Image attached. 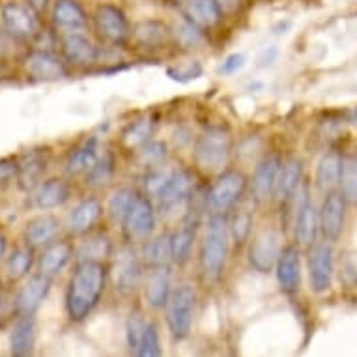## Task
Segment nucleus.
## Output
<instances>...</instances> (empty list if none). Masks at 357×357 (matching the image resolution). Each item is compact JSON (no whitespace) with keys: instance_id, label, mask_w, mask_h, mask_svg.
Instances as JSON below:
<instances>
[{"instance_id":"33","label":"nucleus","mask_w":357,"mask_h":357,"mask_svg":"<svg viewBox=\"0 0 357 357\" xmlns=\"http://www.w3.org/2000/svg\"><path fill=\"white\" fill-rule=\"evenodd\" d=\"M255 202L249 199L247 204H238L234 210L229 213V230L230 240L234 247L241 249L245 247L251 240L252 232H255Z\"/></svg>"},{"instance_id":"12","label":"nucleus","mask_w":357,"mask_h":357,"mask_svg":"<svg viewBox=\"0 0 357 357\" xmlns=\"http://www.w3.org/2000/svg\"><path fill=\"white\" fill-rule=\"evenodd\" d=\"M307 271H309L310 292L326 294L331 290L335 275L333 243L318 241L307 251Z\"/></svg>"},{"instance_id":"25","label":"nucleus","mask_w":357,"mask_h":357,"mask_svg":"<svg viewBox=\"0 0 357 357\" xmlns=\"http://www.w3.org/2000/svg\"><path fill=\"white\" fill-rule=\"evenodd\" d=\"M75 243L70 238H60V240L51 241L49 245L41 249L40 257H38V271L43 275L56 279L62 275V271L71 264L75 258Z\"/></svg>"},{"instance_id":"45","label":"nucleus","mask_w":357,"mask_h":357,"mask_svg":"<svg viewBox=\"0 0 357 357\" xmlns=\"http://www.w3.org/2000/svg\"><path fill=\"white\" fill-rule=\"evenodd\" d=\"M163 354V348H161V333H159L158 324L148 320L146 329L142 333L141 344H139V350H137V356L139 357H159Z\"/></svg>"},{"instance_id":"18","label":"nucleus","mask_w":357,"mask_h":357,"mask_svg":"<svg viewBox=\"0 0 357 357\" xmlns=\"http://www.w3.org/2000/svg\"><path fill=\"white\" fill-rule=\"evenodd\" d=\"M53 288V279L43 273H34L24 279L13 298V312L17 317H36Z\"/></svg>"},{"instance_id":"43","label":"nucleus","mask_w":357,"mask_h":357,"mask_svg":"<svg viewBox=\"0 0 357 357\" xmlns=\"http://www.w3.org/2000/svg\"><path fill=\"white\" fill-rule=\"evenodd\" d=\"M339 191L348 206H357V155H344Z\"/></svg>"},{"instance_id":"47","label":"nucleus","mask_w":357,"mask_h":357,"mask_svg":"<svg viewBox=\"0 0 357 357\" xmlns=\"http://www.w3.org/2000/svg\"><path fill=\"white\" fill-rule=\"evenodd\" d=\"M170 172H172V169H169L167 165H161V167H158V169L146 170V174H144V178H142V188H144V193H146L148 197L155 199V197L159 195V191L163 189L165 182L169 180Z\"/></svg>"},{"instance_id":"40","label":"nucleus","mask_w":357,"mask_h":357,"mask_svg":"<svg viewBox=\"0 0 357 357\" xmlns=\"http://www.w3.org/2000/svg\"><path fill=\"white\" fill-rule=\"evenodd\" d=\"M137 195H139V191L135 188H129V185H122V188L112 191L105 204V215L114 227H122L123 219L135 202Z\"/></svg>"},{"instance_id":"11","label":"nucleus","mask_w":357,"mask_h":357,"mask_svg":"<svg viewBox=\"0 0 357 357\" xmlns=\"http://www.w3.org/2000/svg\"><path fill=\"white\" fill-rule=\"evenodd\" d=\"M282 158L281 153L268 152L258 159L249 178V199L257 206L268 204L273 199V189H275L277 176L281 170Z\"/></svg>"},{"instance_id":"49","label":"nucleus","mask_w":357,"mask_h":357,"mask_svg":"<svg viewBox=\"0 0 357 357\" xmlns=\"http://www.w3.org/2000/svg\"><path fill=\"white\" fill-rule=\"evenodd\" d=\"M19 159L13 155L0 158V185H8L17 178Z\"/></svg>"},{"instance_id":"21","label":"nucleus","mask_w":357,"mask_h":357,"mask_svg":"<svg viewBox=\"0 0 357 357\" xmlns=\"http://www.w3.org/2000/svg\"><path fill=\"white\" fill-rule=\"evenodd\" d=\"M273 271H275L277 284L282 294H287V296L298 294L299 287H301V247L296 243L282 245V251Z\"/></svg>"},{"instance_id":"34","label":"nucleus","mask_w":357,"mask_h":357,"mask_svg":"<svg viewBox=\"0 0 357 357\" xmlns=\"http://www.w3.org/2000/svg\"><path fill=\"white\" fill-rule=\"evenodd\" d=\"M118 170V158L112 150H103L100 158L96 159L94 165L82 174L84 188L88 189H103L114 180Z\"/></svg>"},{"instance_id":"54","label":"nucleus","mask_w":357,"mask_h":357,"mask_svg":"<svg viewBox=\"0 0 357 357\" xmlns=\"http://www.w3.org/2000/svg\"><path fill=\"white\" fill-rule=\"evenodd\" d=\"M217 2H219V6H221L222 13L236 12V10H238L241 4V0H217Z\"/></svg>"},{"instance_id":"7","label":"nucleus","mask_w":357,"mask_h":357,"mask_svg":"<svg viewBox=\"0 0 357 357\" xmlns=\"http://www.w3.org/2000/svg\"><path fill=\"white\" fill-rule=\"evenodd\" d=\"M195 309H197V290L193 284L183 282L172 288L163 310L170 337L178 342L188 339L193 331Z\"/></svg>"},{"instance_id":"31","label":"nucleus","mask_w":357,"mask_h":357,"mask_svg":"<svg viewBox=\"0 0 357 357\" xmlns=\"http://www.w3.org/2000/svg\"><path fill=\"white\" fill-rule=\"evenodd\" d=\"M342 161H344V153L340 152L339 148H329L328 152H324L322 158L318 159L317 170H314V185L318 191L326 195L329 191L339 189Z\"/></svg>"},{"instance_id":"13","label":"nucleus","mask_w":357,"mask_h":357,"mask_svg":"<svg viewBox=\"0 0 357 357\" xmlns=\"http://www.w3.org/2000/svg\"><path fill=\"white\" fill-rule=\"evenodd\" d=\"M23 68L26 75L34 81L53 82L66 79L70 75V66L66 64L62 54L54 53L51 49L36 47L23 56Z\"/></svg>"},{"instance_id":"17","label":"nucleus","mask_w":357,"mask_h":357,"mask_svg":"<svg viewBox=\"0 0 357 357\" xmlns=\"http://www.w3.org/2000/svg\"><path fill=\"white\" fill-rule=\"evenodd\" d=\"M0 19L8 34L19 41H36L41 32L38 13L29 4L6 2L0 10Z\"/></svg>"},{"instance_id":"2","label":"nucleus","mask_w":357,"mask_h":357,"mask_svg":"<svg viewBox=\"0 0 357 357\" xmlns=\"http://www.w3.org/2000/svg\"><path fill=\"white\" fill-rule=\"evenodd\" d=\"M229 215L210 213L204 225V232L199 245V275L200 281L213 287L221 281L230 255Z\"/></svg>"},{"instance_id":"1","label":"nucleus","mask_w":357,"mask_h":357,"mask_svg":"<svg viewBox=\"0 0 357 357\" xmlns=\"http://www.w3.org/2000/svg\"><path fill=\"white\" fill-rule=\"evenodd\" d=\"M109 262H77L64 296L66 317L82 324L92 317L109 287Z\"/></svg>"},{"instance_id":"29","label":"nucleus","mask_w":357,"mask_h":357,"mask_svg":"<svg viewBox=\"0 0 357 357\" xmlns=\"http://www.w3.org/2000/svg\"><path fill=\"white\" fill-rule=\"evenodd\" d=\"M101 153V142L96 135L84 137L81 142H77L75 146L71 148L64 161V172L70 178L82 176L86 172L94 161L100 158Z\"/></svg>"},{"instance_id":"44","label":"nucleus","mask_w":357,"mask_h":357,"mask_svg":"<svg viewBox=\"0 0 357 357\" xmlns=\"http://www.w3.org/2000/svg\"><path fill=\"white\" fill-rule=\"evenodd\" d=\"M146 317L142 314V310L135 309L129 312L128 320H126V346H128V350L137 356V350H139V344H141L142 333H144V329H146Z\"/></svg>"},{"instance_id":"51","label":"nucleus","mask_w":357,"mask_h":357,"mask_svg":"<svg viewBox=\"0 0 357 357\" xmlns=\"http://www.w3.org/2000/svg\"><path fill=\"white\" fill-rule=\"evenodd\" d=\"M19 40H15L13 36H10L4 30L2 34H0V59H6V56H12L15 53V43Z\"/></svg>"},{"instance_id":"53","label":"nucleus","mask_w":357,"mask_h":357,"mask_svg":"<svg viewBox=\"0 0 357 357\" xmlns=\"http://www.w3.org/2000/svg\"><path fill=\"white\" fill-rule=\"evenodd\" d=\"M26 4H29V6L32 8L36 13H38V15H41V13L47 12L51 0H26Z\"/></svg>"},{"instance_id":"6","label":"nucleus","mask_w":357,"mask_h":357,"mask_svg":"<svg viewBox=\"0 0 357 357\" xmlns=\"http://www.w3.org/2000/svg\"><path fill=\"white\" fill-rule=\"evenodd\" d=\"M195 188H197V180L193 170L172 169L163 189L153 199L159 213L163 217H176L178 213H182V217L185 215L193 204Z\"/></svg>"},{"instance_id":"5","label":"nucleus","mask_w":357,"mask_h":357,"mask_svg":"<svg viewBox=\"0 0 357 357\" xmlns=\"http://www.w3.org/2000/svg\"><path fill=\"white\" fill-rule=\"evenodd\" d=\"M249 191V176L240 169H225L215 174L210 189L206 191V210L210 213L229 215L236 206L243 202Z\"/></svg>"},{"instance_id":"26","label":"nucleus","mask_w":357,"mask_h":357,"mask_svg":"<svg viewBox=\"0 0 357 357\" xmlns=\"http://www.w3.org/2000/svg\"><path fill=\"white\" fill-rule=\"evenodd\" d=\"M294 243L301 247V251H309L317 245L320 238V215L317 204L309 199L292 217Z\"/></svg>"},{"instance_id":"39","label":"nucleus","mask_w":357,"mask_h":357,"mask_svg":"<svg viewBox=\"0 0 357 357\" xmlns=\"http://www.w3.org/2000/svg\"><path fill=\"white\" fill-rule=\"evenodd\" d=\"M185 2V13L191 21L202 26V29H213L222 21V10L217 0H183Z\"/></svg>"},{"instance_id":"10","label":"nucleus","mask_w":357,"mask_h":357,"mask_svg":"<svg viewBox=\"0 0 357 357\" xmlns=\"http://www.w3.org/2000/svg\"><path fill=\"white\" fill-rule=\"evenodd\" d=\"M96 36L109 47H123L131 41V23L122 8L116 4H100L92 15Z\"/></svg>"},{"instance_id":"20","label":"nucleus","mask_w":357,"mask_h":357,"mask_svg":"<svg viewBox=\"0 0 357 357\" xmlns=\"http://www.w3.org/2000/svg\"><path fill=\"white\" fill-rule=\"evenodd\" d=\"M71 197H73L71 183L66 178H59V176L43 180L38 188L29 193L30 208L40 211L59 210L70 202Z\"/></svg>"},{"instance_id":"3","label":"nucleus","mask_w":357,"mask_h":357,"mask_svg":"<svg viewBox=\"0 0 357 357\" xmlns=\"http://www.w3.org/2000/svg\"><path fill=\"white\" fill-rule=\"evenodd\" d=\"M234 150V137L229 126L210 123L206 126L193 142V165L206 176H215L227 169Z\"/></svg>"},{"instance_id":"30","label":"nucleus","mask_w":357,"mask_h":357,"mask_svg":"<svg viewBox=\"0 0 357 357\" xmlns=\"http://www.w3.org/2000/svg\"><path fill=\"white\" fill-rule=\"evenodd\" d=\"M303 172V161L299 158L282 159L281 170H279V176H277L275 189H273V199L271 200L277 202L279 206L287 204L288 199L298 191V188L305 180Z\"/></svg>"},{"instance_id":"42","label":"nucleus","mask_w":357,"mask_h":357,"mask_svg":"<svg viewBox=\"0 0 357 357\" xmlns=\"http://www.w3.org/2000/svg\"><path fill=\"white\" fill-rule=\"evenodd\" d=\"M167 159H169V146H167V142L158 141V139L148 141L146 144H142L133 152V161L137 167L144 169V172L167 165Z\"/></svg>"},{"instance_id":"27","label":"nucleus","mask_w":357,"mask_h":357,"mask_svg":"<svg viewBox=\"0 0 357 357\" xmlns=\"http://www.w3.org/2000/svg\"><path fill=\"white\" fill-rule=\"evenodd\" d=\"M64 229V222L60 221L54 213L43 211L40 215L32 217L24 225V243L34 249H43L51 241L59 240L60 230Z\"/></svg>"},{"instance_id":"8","label":"nucleus","mask_w":357,"mask_h":357,"mask_svg":"<svg viewBox=\"0 0 357 357\" xmlns=\"http://www.w3.org/2000/svg\"><path fill=\"white\" fill-rule=\"evenodd\" d=\"M282 251V230L266 225L257 232H252L247 243V262L249 268L257 273L268 275L275 270V264Z\"/></svg>"},{"instance_id":"14","label":"nucleus","mask_w":357,"mask_h":357,"mask_svg":"<svg viewBox=\"0 0 357 357\" xmlns=\"http://www.w3.org/2000/svg\"><path fill=\"white\" fill-rule=\"evenodd\" d=\"M200 215L199 211L189 210L185 215L180 219L174 229L169 232L170 240V257H172V266L174 268H183L193 257L195 243L199 240Z\"/></svg>"},{"instance_id":"28","label":"nucleus","mask_w":357,"mask_h":357,"mask_svg":"<svg viewBox=\"0 0 357 357\" xmlns=\"http://www.w3.org/2000/svg\"><path fill=\"white\" fill-rule=\"evenodd\" d=\"M51 21L60 34H70V32H82L88 26L90 17L79 0H54Z\"/></svg>"},{"instance_id":"22","label":"nucleus","mask_w":357,"mask_h":357,"mask_svg":"<svg viewBox=\"0 0 357 357\" xmlns=\"http://www.w3.org/2000/svg\"><path fill=\"white\" fill-rule=\"evenodd\" d=\"M17 170V188L24 193H30L43 182V176L49 167V152L45 148H30L19 155Z\"/></svg>"},{"instance_id":"35","label":"nucleus","mask_w":357,"mask_h":357,"mask_svg":"<svg viewBox=\"0 0 357 357\" xmlns=\"http://www.w3.org/2000/svg\"><path fill=\"white\" fill-rule=\"evenodd\" d=\"M36 348L34 317H17L10 331V354L13 357H29Z\"/></svg>"},{"instance_id":"55","label":"nucleus","mask_w":357,"mask_h":357,"mask_svg":"<svg viewBox=\"0 0 357 357\" xmlns=\"http://www.w3.org/2000/svg\"><path fill=\"white\" fill-rule=\"evenodd\" d=\"M6 251H8V236L0 230V260L6 257Z\"/></svg>"},{"instance_id":"9","label":"nucleus","mask_w":357,"mask_h":357,"mask_svg":"<svg viewBox=\"0 0 357 357\" xmlns=\"http://www.w3.org/2000/svg\"><path fill=\"white\" fill-rule=\"evenodd\" d=\"M120 229L126 243L131 245H142L144 241L150 240L158 229V206L152 197L139 191Z\"/></svg>"},{"instance_id":"23","label":"nucleus","mask_w":357,"mask_h":357,"mask_svg":"<svg viewBox=\"0 0 357 357\" xmlns=\"http://www.w3.org/2000/svg\"><path fill=\"white\" fill-rule=\"evenodd\" d=\"M172 268L174 266H158L146 268L144 281H142V294L144 301L152 310H163L172 292Z\"/></svg>"},{"instance_id":"48","label":"nucleus","mask_w":357,"mask_h":357,"mask_svg":"<svg viewBox=\"0 0 357 357\" xmlns=\"http://www.w3.org/2000/svg\"><path fill=\"white\" fill-rule=\"evenodd\" d=\"M340 281L346 287H357V255H344L340 258Z\"/></svg>"},{"instance_id":"41","label":"nucleus","mask_w":357,"mask_h":357,"mask_svg":"<svg viewBox=\"0 0 357 357\" xmlns=\"http://www.w3.org/2000/svg\"><path fill=\"white\" fill-rule=\"evenodd\" d=\"M141 255H142V260H144V266H146V268L172 266L169 232H167V234L152 236L150 240L144 241V243H142Z\"/></svg>"},{"instance_id":"37","label":"nucleus","mask_w":357,"mask_h":357,"mask_svg":"<svg viewBox=\"0 0 357 357\" xmlns=\"http://www.w3.org/2000/svg\"><path fill=\"white\" fill-rule=\"evenodd\" d=\"M36 260V249L30 245L15 247L10 255L6 257L4 262V275H6L8 282H19L24 281L30 275V271L34 268Z\"/></svg>"},{"instance_id":"15","label":"nucleus","mask_w":357,"mask_h":357,"mask_svg":"<svg viewBox=\"0 0 357 357\" xmlns=\"http://www.w3.org/2000/svg\"><path fill=\"white\" fill-rule=\"evenodd\" d=\"M346 210L348 202L340 195L339 189L324 195V200L318 208L320 215V238L328 243H337L342 238L346 229Z\"/></svg>"},{"instance_id":"36","label":"nucleus","mask_w":357,"mask_h":357,"mask_svg":"<svg viewBox=\"0 0 357 357\" xmlns=\"http://www.w3.org/2000/svg\"><path fill=\"white\" fill-rule=\"evenodd\" d=\"M158 129V120L152 114H144V116L137 118L133 122H129L120 133V142L123 148H128L131 152H135L137 148L152 141Z\"/></svg>"},{"instance_id":"56","label":"nucleus","mask_w":357,"mask_h":357,"mask_svg":"<svg viewBox=\"0 0 357 357\" xmlns=\"http://www.w3.org/2000/svg\"><path fill=\"white\" fill-rule=\"evenodd\" d=\"M0 318H2V299H0Z\"/></svg>"},{"instance_id":"52","label":"nucleus","mask_w":357,"mask_h":357,"mask_svg":"<svg viewBox=\"0 0 357 357\" xmlns=\"http://www.w3.org/2000/svg\"><path fill=\"white\" fill-rule=\"evenodd\" d=\"M277 54H279V49H277V47L264 49L262 53H260V56H258V66H260V68L271 66L273 62H275Z\"/></svg>"},{"instance_id":"4","label":"nucleus","mask_w":357,"mask_h":357,"mask_svg":"<svg viewBox=\"0 0 357 357\" xmlns=\"http://www.w3.org/2000/svg\"><path fill=\"white\" fill-rule=\"evenodd\" d=\"M146 266L137 245L123 243L109 260V281L122 298H131L142 288Z\"/></svg>"},{"instance_id":"50","label":"nucleus","mask_w":357,"mask_h":357,"mask_svg":"<svg viewBox=\"0 0 357 357\" xmlns=\"http://www.w3.org/2000/svg\"><path fill=\"white\" fill-rule=\"evenodd\" d=\"M243 66H245V54L232 53L221 62V66H219V73H221V75H234V73H238Z\"/></svg>"},{"instance_id":"19","label":"nucleus","mask_w":357,"mask_h":357,"mask_svg":"<svg viewBox=\"0 0 357 357\" xmlns=\"http://www.w3.org/2000/svg\"><path fill=\"white\" fill-rule=\"evenodd\" d=\"M60 54L73 70H86L100 62L101 49L82 32H70L60 36Z\"/></svg>"},{"instance_id":"32","label":"nucleus","mask_w":357,"mask_h":357,"mask_svg":"<svg viewBox=\"0 0 357 357\" xmlns=\"http://www.w3.org/2000/svg\"><path fill=\"white\" fill-rule=\"evenodd\" d=\"M114 252L111 238L107 232L94 230L90 234L82 236L81 245L75 249L77 262H109Z\"/></svg>"},{"instance_id":"46","label":"nucleus","mask_w":357,"mask_h":357,"mask_svg":"<svg viewBox=\"0 0 357 357\" xmlns=\"http://www.w3.org/2000/svg\"><path fill=\"white\" fill-rule=\"evenodd\" d=\"M165 73H167L170 81L180 82V84H188V82L197 81V79L204 75V68H202L199 60H191L188 64L170 66V68H167Z\"/></svg>"},{"instance_id":"16","label":"nucleus","mask_w":357,"mask_h":357,"mask_svg":"<svg viewBox=\"0 0 357 357\" xmlns=\"http://www.w3.org/2000/svg\"><path fill=\"white\" fill-rule=\"evenodd\" d=\"M105 217V206L98 197L79 200L66 215L64 230L70 238H82L98 230V225Z\"/></svg>"},{"instance_id":"38","label":"nucleus","mask_w":357,"mask_h":357,"mask_svg":"<svg viewBox=\"0 0 357 357\" xmlns=\"http://www.w3.org/2000/svg\"><path fill=\"white\" fill-rule=\"evenodd\" d=\"M172 34V41L176 43V47H180L182 51H195L204 45L206 36L204 29L191 21L188 15H183L174 23V26L170 29Z\"/></svg>"},{"instance_id":"24","label":"nucleus","mask_w":357,"mask_h":357,"mask_svg":"<svg viewBox=\"0 0 357 357\" xmlns=\"http://www.w3.org/2000/svg\"><path fill=\"white\" fill-rule=\"evenodd\" d=\"M172 40L170 29L159 19H144L131 30V43L133 47L146 54H153L165 49Z\"/></svg>"}]
</instances>
